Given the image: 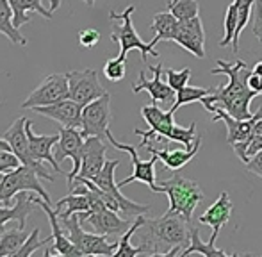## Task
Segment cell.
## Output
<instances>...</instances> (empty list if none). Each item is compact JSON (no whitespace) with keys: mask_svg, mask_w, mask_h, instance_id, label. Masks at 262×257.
<instances>
[{"mask_svg":"<svg viewBox=\"0 0 262 257\" xmlns=\"http://www.w3.org/2000/svg\"><path fill=\"white\" fill-rule=\"evenodd\" d=\"M210 73L227 75L228 84L214 88L212 93L202 98L200 102L204 104V108L209 113H212V109L216 108L225 109L228 115L239 120L252 118L250 104L257 97V93L248 88V75L252 73V70L246 66L245 61L237 59L235 63H227L223 59H217V66Z\"/></svg>","mask_w":262,"mask_h":257,"instance_id":"obj_1","label":"cell"},{"mask_svg":"<svg viewBox=\"0 0 262 257\" xmlns=\"http://www.w3.org/2000/svg\"><path fill=\"white\" fill-rule=\"evenodd\" d=\"M191 222L182 215H169L159 218H146L139 227L141 255L146 257H179L189 245Z\"/></svg>","mask_w":262,"mask_h":257,"instance_id":"obj_2","label":"cell"},{"mask_svg":"<svg viewBox=\"0 0 262 257\" xmlns=\"http://www.w3.org/2000/svg\"><path fill=\"white\" fill-rule=\"evenodd\" d=\"M173 111H162L157 104L145 105L141 109V116L146 123H148V131H141V128H134V134L141 136V143L139 146L145 148L146 145H157L162 143L166 145L168 141H177L186 148H191L196 141V123H191L189 127H180L173 120Z\"/></svg>","mask_w":262,"mask_h":257,"instance_id":"obj_3","label":"cell"},{"mask_svg":"<svg viewBox=\"0 0 262 257\" xmlns=\"http://www.w3.org/2000/svg\"><path fill=\"white\" fill-rule=\"evenodd\" d=\"M159 193L168 195L169 207L166 212L169 215H182L187 222H193L194 209L204 200L202 188L191 179L182 177L180 174H173L169 179L159 182Z\"/></svg>","mask_w":262,"mask_h":257,"instance_id":"obj_4","label":"cell"},{"mask_svg":"<svg viewBox=\"0 0 262 257\" xmlns=\"http://www.w3.org/2000/svg\"><path fill=\"white\" fill-rule=\"evenodd\" d=\"M136 11V6L125 7V11L116 13V11H111L109 18L111 22H120V25H114L113 32H111V39L116 41L120 45V59H127V54L130 50H139L141 52V59L146 61L148 56L159 57V52L152 43H145L139 34L136 32L134 24H132V14Z\"/></svg>","mask_w":262,"mask_h":257,"instance_id":"obj_5","label":"cell"},{"mask_svg":"<svg viewBox=\"0 0 262 257\" xmlns=\"http://www.w3.org/2000/svg\"><path fill=\"white\" fill-rule=\"evenodd\" d=\"M61 222L62 230L66 232V236L72 240V243L79 248L84 254V257H91V255H102V257H111L114 255L118 248V241L116 243H109L107 236L97 232H86L82 229V222H80L79 212L68 216V218H59Z\"/></svg>","mask_w":262,"mask_h":257,"instance_id":"obj_6","label":"cell"},{"mask_svg":"<svg viewBox=\"0 0 262 257\" xmlns=\"http://www.w3.org/2000/svg\"><path fill=\"white\" fill-rule=\"evenodd\" d=\"M21 191H32L39 195L45 202H52L49 193L39 182L38 172L32 170L31 166H25V164H20L18 168L4 175L2 186H0V204H9Z\"/></svg>","mask_w":262,"mask_h":257,"instance_id":"obj_7","label":"cell"},{"mask_svg":"<svg viewBox=\"0 0 262 257\" xmlns=\"http://www.w3.org/2000/svg\"><path fill=\"white\" fill-rule=\"evenodd\" d=\"M107 141H109L116 150L127 152L128 156H130L132 174L128 175L127 179H123L121 182H118V186H120V188H125V186L130 184V182H143V184L148 186L154 193H159V186L156 182V163L159 161V157L152 154V157H150L148 161H141L138 156V146L128 145V143H120L113 136V132L107 134Z\"/></svg>","mask_w":262,"mask_h":257,"instance_id":"obj_8","label":"cell"},{"mask_svg":"<svg viewBox=\"0 0 262 257\" xmlns=\"http://www.w3.org/2000/svg\"><path fill=\"white\" fill-rule=\"evenodd\" d=\"M120 166V161H105L102 172L97 175V177L90 179L100 189H104L105 193L113 195L118 202H120V215L125 216V218H138L139 215H146L150 211V205L145 204H138V202H132L130 198H127L123 193H121V188L118 186V182L114 181V170Z\"/></svg>","mask_w":262,"mask_h":257,"instance_id":"obj_9","label":"cell"},{"mask_svg":"<svg viewBox=\"0 0 262 257\" xmlns=\"http://www.w3.org/2000/svg\"><path fill=\"white\" fill-rule=\"evenodd\" d=\"M25 123H27L25 116L18 118L14 123H11V127H7V131L4 132L2 138L6 139V141L11 145V150H13V152L16 154V157L20 159L21 164H25V166H31L32 170L38 172V175L41 179H45V181L52 182L54 181V175L49 174V170H47V168L43 166L41 161H36L34 157H32L31 146H29L27 131H25Z\"/></svg>","mask_w":262,"mask_h":257,"instance_id":"obj_10","label":"cell"},{"mask_svg":"<svg viewBox=\"0 0 262 257\" xmlns=\"http://www.w3.org/2000/svg\"><path fill=\"white\" fill-rule=\"evenodd\" d=\"M84 136L80 132V128H73V127H61L59 128V141L55 143V159L59 163L66 161V157L72 159V172L68 174V188L73 186V181L79 175L80 172V164H82V145H84Z\"/></svg>","mask_w":262,"mask_h":257,"instance_id":"obj_11","label":"cell"},{"mask_svg":"<svg viewBox=\"0 0 262 257\" xmlns=\"http://www.w3.org/2000/svg\"><path fill=\"white\" fill-rule=\"evenodd\" d=\"M66 79H68L70 86V98L82 108L107 93L100 79H98L97 70H73V72L66 73Z\"/></svg>","mask_w":262,"mask_h":257,"instance_id":"obj_12","label":"cell"},{"mask_svg":"<svg viewBox=\"0 0 262 257\" xmlns=\"http://www.w3.org/2000/svg\"><path fill=\"white\" fill-rule=\"evenodd\" d=\"M109 123H111V95L105 93L100 98L90 102L82 108V132L84 138L97 136V138L107 141L109 134Z\"/></svg>","mask_w":262,"mask_h":257,"instance_id":"obj_13","label":"cell"},{"mask_svg":"<svg viewBox=\"0 0 262 257\" xmlns=\"http://www.w3.org/2000/svg\"><path fill=\"white\" fill-rule=\"evenodd\" d=\"M70 97V86L66 73H50L45 77L41 84L21 102V109H34L43 108V105H50L55 102L62 100V98Z\"/></svg>","mask_w":262,"mask_h":257,"instance_id":"obj_14","label":"cell"},{"mask_svg":"<svg viewBox=\"0 0 262 257\" xmlns=\"http://www.w3.org/2000/svg\"><path fill=\"white\" fill-rule=\"evenodd\" d=\"M80 222L91 225L93 232L102 234V236H111V234H116L121 236L128 230V227L132 225L128 218H121L120 212L113 211L109 207H102L97 211H84L79 212Z\"/></svg>","mask_w":262,"mask_h":257,"instance_id":"obj_15","label":"cell"},{"mask_svg":"<svg viewBox=\"0 0 262 257\" xmlns=\"http://www.w3.org/2000/svg\"><path fill=\"white\" fill-rule=\"evenodd\" d=\"M148 70L154 73V79H146L145 72H139V77L134 84H132V91L136 95L141 93V91H148L150 97H152L154 104H171L175 102L177 91L169 86L168 82L161 79L164 75V66H162V61H159L156 66H148Z\"/></svg>","mask_w":262,"mask_h":257,"instance_id":"obj_16","label":"cell"},{"mask_svg":"<svg viewBox=\"0 0 262 257\" xmlns=\"http://www.w3.org/2000/svg\"><path fill=\"white\" fill-rule=\"evenodd\" d=\"M173 41L189 54H193L198 59L205 57V31L200 16H194L191 20L180 22L179 31Z\"/></svg>","mask_w":262,"mask_h":257,"instance_id":"obj_17","label":"cell"},{"mask_svg":"<svg viewBox=\"0 0 262 257\" xmlns=\"http://www.w3.org/2000/svg\"><path fill=\"white\" fill-rule=\"evenodd\" d=\"M212 122H223L227 127V141L228 145H235V143H248L253 138V125L259 120L260 111L257 109L255 115H252V118L239 120L234 118L232 115H228L225 109H212Z\"/></svg>","mask_w":262,"mask_h":257,"instance_id":"obj_18","label":"cell"},{"mask_svg":"<svg viewBox=\"0 0 262 257\" xmlns=\"http://www.w3.org/2000/svg\"><path fill=\"white\" fill-rule=\"evenodd\" d=\"M32 111L45 116V118H50L54 122L61 123L62 127H73V128L82 127V105L77 104L70 97L62 98V100L55 102V104L34 108Z\"/></svg>","mask_w":262,"mask_h":257,"instance_id":"obj_19","label":"cell"},{"mask_svg":"<svg viewBox=\"0 0 262 257\" xmlns=\"http://www.w3.org/2000/svg\"><path fill=\"white\" fill-rule=\"evenodd\" d=\"M36 204L39 205V207L43 209V211L47 212V216H49V222H50V227H52V236H54V245H52V250H50V254H55V255H62V257H84L82 252L79 250V248L75 247V245L72 243V240H70L68 236H66V232L62 230L61 227V222H59V216H57V211L52 209V205H50V202H45L39 195H36L34 197Z\"/></svg>","mask_w":262,"mask_h":257,"instance_id":"obj_20","label":"cell"},{"mask_svg":"<svg viewBox=\"0 0 262 257\" xmlns=\"http://www.w3.org/2000/svg\"><path fill=\"white\" fill-rule=\"evenodd\" d=\"M105 150L107 143L104 139L97 138V136H90L84 139L82 145V164H80V172L77 177L80 179H93L102 172L105 164ZM75 177V179H77Z\"/></svg>","mask_w":262,"mask_h":257,"instance_id":"obj_21","label":"cell"},{"mask_svg":"<svg viewBox=\"0 0 262 257\" xmlns=\"http://www.w3.org/2000/svg\"><path fill=\"white\" fill-rule=\"evenodd\" d=\"M25 131H27V138H29V146H31L32 157L36 161H41V163H50V166L54 168L55 174H64L59 164V161L55 159V156L52 154V148L55 146V143L59 141V132L57 134H36L32 131V122L27 120L25 123Z\"/></svg>","mask_w":262,"mask_h":257,"instance_id":"obj_22","label":"cell"},{"mask_svg":"<svg viewBox=\"0 0 262 257\" xmlns=\"http://www.w3.org/2000/svg\"><path fill=\"white\" fill-rule=\"evenodd\" d=\"M232 211H234V204H232L228 193L223 191L220 197L216 198V200L212 202V205H210L207 211L202 212V216H198V222H200L202 225L212 227V236H210V241H216L220 230L223 229V225H227L228 220H230Z\"/></svg>","mask_w":262,"mask_h":257,"instance_id":"obj_23","label":"cell"},{"mask_svg":"<svg viewBox=\"0 0 262 257\" xmlns=\"http://www.w3.org/2000/svg\"><path fill=\"white\" fill-rule=\"evenodd\" d=\"M200 145H202V136H198L196 141H194V145L191 146V148H186V146H184V148H175V150L157 148V146H154L152 143H150V145H146L145 148L148 150L150 154L157 156L159 159L162 161V164L168 168V170L179 172L180 168L186 166V164L189 163L194 156H196L198 150H200Z\"/></svg>","mask_w":262,"mask_h":257,"instance_id":"obj_24","label":"cell"},{"mask_svg":"<svg viewBox=\"0 0 262 257\" xmlns=\"http://www.w3.org/2000/svg\"><path fill=\"white\" fill-rule=\"evenodd\" d=\"M36 195H29V191H21L14 197V205L9 207L7 204H0V225H6L7 222H18L20 229H25L29 215L36 205Z\"/></svg>","mask_w":262,"mask_h":257,"instance_id":"obj_25","label":"cell"},{"mask_svg":"<svg viewBox=\"0 0 262 257\" xmlns=\"http://www.w3.org/2000/svg\"><path fill=\"white\" fill-rule=\"evenodd\" d=\"M9 6L13 9V24L16 29H21L25 24L31 22V13H39L47 20H52V11L45 9L41 0H9Z\"/></svg>","mask_w":262,"mask_h":257,"instance_id":"obj_26","label":"cell"},{"mask_svg":"<svg viewBox=\"0 0 262 257\" xmlns=\"http://www.w3.org/2000/svg\"><path fill=\"white\" fill-rule=\"evenodd\" d=\"M179 25L180 22L169 11H166V13H156L154 14L152 27H150L156 36H154V39L150 43L156 47L159 41H173L177 31H179Z\"/></svg>","mask_w":262,"mask_h":257,"instance_id":"obj_27","label":"cell"},{"mask_svg":"<svg viewBox=\"0 0 262 257\" xmlns=\"http://www.w3.org/2000/svg\"><path fill=\"white\" fill-rule=\"evenodd\" d=\"M191 238H189V245H187L186 248L182 250V254L179 257H187V255H204V257H227L228 254L225 250H221V248H217L216 241H207V243H204L200 238V230H198V227H194L193 223H191Z\"/></svg>","mask_w":262,"mask_h":257,"instance_id":"obj_28","label":"cell"},{"mask_svg":"<svg viewBox=\"0 0 262 257\" xmlns=\"http://www.w3.org/2000/svg\"><path fill=\"white\" fill-rule=\"evenodd\" d=\"M54 209L57 211L59 218H68L75 212L91 211V202L86 193H68L61 200L55 202Z\"/></svg>","mask_w":262,"mask_h":257,"instance_id":"obj_29","label":"cell"},{"mask_svg":"<svg viewBox=\"0 0 262 257\" xmlns=\"http://www.w3.org/2000/svg\"><path fill=\"white\" fill-rule=\"evenodd\" d=\"M0 34H4L14 45L25 47L29 39L21 36L20 29L14 27L13 24V9L9 6V0H0Z\"/></svg>","mask_w":262,"mask_h":257,"instance_id":"obj_30","label":"cell"},{"mask_svg":"<svg viewBox=\"0 0 262 257\" xmlns=\"http://www.w3.org/2000/svg\"><path fill=\"white\" fill-rule=\"evenodd\" d=\"M27 238L29 234L25 229H6V232L0 236V257H14Z\"/></svg>","mask_w":262,"mask_h":257,"instance_id":"obj_31","label":"cell"},{"mask_svg":"<svg viewBox=\"0 0 262 257\" xmlns=\"http://www.w3.org/2000/svg\"><path fill=\"white\" fill-rule=\"evenodd\" d=\"M145 222H146V215H139L138 218H134V222H132V225L128 227L127 232L121 234L114 255H116V257H138V255H141V248L132 247L130 240H132V236L136 234V230H139V227H141Z\"/></svg>","mask_w":262,"mask_h":257,"instance_id":"obj_32","label":"cell"},{"mask_svg":"<svg viewBox=\"0 0 262 257\" xmlns=\"http://www.w3.org/2000/svg\"><path fill=\"white\" fill-rule=\"evenodd\" d=\"M214 91V86L210 88H198V86H184L182 90L177 91V97L173 105L169 108V111L177 113L182 105L186 104H193V102H200L204 97H207Z\"/></svg>","mask_w":262,"mask_h":257,"instance_id":"obj_33","label":"cell"},{"mask_svg":"<svg viewBox=\"0 0 262 257\" xmlns=\"http://www.w3.org/2000/svg\"><path fill=\"white\" fill-rule=\"evenodd\" d=\"M166 7L179 22H186L194 16H200V4H198V0H168Z\"/></svg>","mask_w":262,"mask_h":257,"instance_id":"obj_34","label":"cell"},{"mask_svg":"<svg viewBox=\"0 0 262 257\" xmlns=\"http://www.w3.org/2000/svg\"><path fill=\"white\" fill-rule=\"evenodd\" d=\"M253 11V0H237V27H235V34L232 39V50L235 54L239 52V38L243 34V29L248 25L250 18H252Z\"/></svg>","mask_w":262,"mask_h":257,"instance_id":"obj_35","label":"cell"},{"mask_svg":"<svg viewBox=\"0 0 262 257\" xmlns=\"http://www.w3.org/2000/svg\"><path fill=\"white\" fill-rule=\"evenodd\" d=\"M49 243H54V236L47 238V240H39V229H34L29 238L25 240V243L21 245V248L16 252L14 257H32L39 252V248L49 247Z\"/></svg>","mask_w":262,"mask_h":257,"instance_id":"obj_36","label":"cell"},{"mask_svg":"<svg viewBox=\"0 0 262 257\" xmlns=\"http://www.w3.org/2000/svg\"><path fill=\"white\" fill-rule=\"evenodd\" d=\"M235 27H237V2H232L227 7V13H225L223 20V39L220 41V47H228L232 45V39L235 34Z\"/></svg>","mask_w":262,"mask_h":257,"instance_id":"obj_37","label":"cell"},{"mask_svg":"<svg viewBox=\"0 0 262 257\" xmlns=\"http://www.w3.org/2000/svg\"><path fill=\"white\" fill-rule=\"evenodd\" d=\"M191 70L189 68H184V70H173V68H164V77H166V82L173 88L175 91L182 90L184 86H187L191 79Z\"/></svg>","mask_w":262,"mask_h":257,"instance_id":"obj_38","label":"cell"},{"mask_svg":"<svg viewBox=\"0 0 262 257\" xmlns=\"http://www.w3.org/2000/svg\"><path fill=\"white\" fill-rule=\"evenodd\" d=\"M125 73H127V63H125V59L114 57V59H109L104 65V75L111 82H120V80H123Z\"/></svg>","mask_w":262,"mask_h":257,"instance_id":"obj_39","label":"cell"},{"mask_svg":"<svg viewBox=\"0 0 262 257\" xmlns=\"http://www.w3.org/2000/svg\"><path fill=\"white\" fill-rule=\"evenodd\" d=\"M20 159L13 150H0V174H6L20 166Z\"/></svg>","mask_w":262,"mask_h":257,"instance_id":"obj_40","label":"cell"},{"mask_svg":"<svg viewBox=\"0 0 262 257\" xmlns=\"http://www.w3.org/2000/svg\"><path fill=\"white\" fill-rule=\"evenodd\" d=\"M252 16H253L252 32H253V36L259 39V43L262 45V0H253Z\"/></svg>","mask_w":262,"mask_h":257,"instance_id":"obj_41","label":"cell"},{"mask_svg":"<svg viewBox=\"0 0 262 257\" xmlns=\"http://www.w3.org/2000/svg\"><path fill=\"white\" fill-rule=\"evenodd\" d=\"M98 41H100V32L97 29H86L79 32V45L84 49H93Z\"/></svg>","mask_w":262,"mask_h":257,"instance_id":"obj_42","label":"cell"},{"mask_svg":"<svg viewBox=\"0 0 262 257\" xmlns=\"http://www.w3.org/2000/svg\"><path fill=\"white\" fill-rule=\"evenodd\" d=\"M246 170H248L250 174H255L257 177L262 179V150H259V152L250 157V161L246 163Z\"/></svg>","mask_w":262,"mask_h":257,"instance_id":"obj_43","label":"cell"},{"mask_svg":"<svg viewBox=\"0 0 262 257\" xmlns=\"http://www.w3.org/2000/svg\"><path fill=\"white\" fill-rule=\"evenodd\" d=\"M259 150H262V134H255L246 143V157H248V161H250V157L259 152Z\"/></svg>","mask_w":262,"mask_h":257,"instance_id":"obj_44","label":"cell"},{"mask_svg":"<svg viewBox=\"0 0 262 257\" xmlns=\"http://www.w3.org/2000/svg\"><path fill=\"white\" fill-rule=\"evenodd\" d=\"M248 88L255 91L257 95H262V75L255 73L253 70H252V73L248 75Z\"/></svg>","mask_w":262,"mask_h":257,"instance_id":"obj_45","label":"cell"},{"mask_svg":"<svg viewBox=\"0 0 262 257\" xmlns=\"http://www.w3.org/2000/svg\"><path fill=\"white\" fill-rule=\"evenodd\" d=\"M61 7V0H50V11H57Z\"/></svg>","mask_w":262,"mask_h":257,"instance_id":"obj_46","label":"cell"},{"mask_svg":"<svg viewBox=\"0 0 262 257\" xmlns=\"http://www.w3.org/2000/svg\"><path fill=\"white\" fill-rule=\"evenodd\" d=\"M0 150H11V145L4 138H0Z\"/></svg>","mask_w":262,"mask_h":257,"instance_id":"obj_47","label":"cell"},{"mask_svg":"<svg viewBox=\"0 0 262 257\" xmlns=\"http://www.w3.org/2000/svg\"><path fill=\"white\" fill-rule=\"evenodd\" d=\"M253 72L255 73H259V75H262V61H259L255 66H253Z\"/></svg>","mask_w":262,"mask_h":257,"instance_id":"obj_48","label":"cell"},{"mask_svg":"<svg viewBox=\"0 0 262 257\" xmlns=\"http://www.w3.org/2000/svg\"><path fill=\"white\" fill-rule=\"evenodd\" d=\"M82 2H86L90 7H93V6H95V2H97V0H82Z\"/></svg>","mask_w":262,"mask_h":257,"instance_id":"obj_49","label":"cell"},{"mask_svg":"<svg viewBox=\"0 0 262 257\" xmlns=\"http://www.w3.org/2000/svg\"><path fill=\"white\" fill-rule=\"evenodd\" d=\"M4 175H6V174H0V186H2V181H4Z\"/></svg>","mask_w":262,"mask_h":257,"instance_id":"obj_50","label":"cell"},{"mask_svg":"<svg viewBox=\"0 0 262 257\" xmlns=\"http://www.w3.org/2000/svg\"><path fill=\"white\" fill-rule=\"evenodd\" d=\"M235 2H237V0H235Z\"/></svg>","mask_w":262,"mask_h":257,"instance_id":"obj_51","label":"cell"}]
</instances>
